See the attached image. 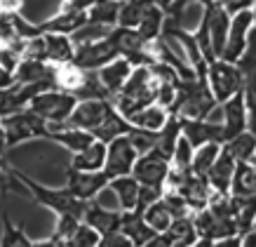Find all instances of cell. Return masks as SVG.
I'll list each match as a JSON object with an SVG mask.
<instances>
[{"label":"cell","instance_id":"1","mask_svg":"<svg viewBox=\"0 0 256 247\" xmlns=\"http://www.w3.org/2000/svg\"><path fill=\"white\" fill-rule=\"evenodd\" d=\"M12 172H14L16 181H19L24 188H28L31 195L36 198V202H40L42 207L52 209L56 216L59 214H70V216H76V219L82 221V214H85L87 202L76 200L66 188H47V186L38 184L36 179H31L28 174H24V172H19V170H12Z\"/></svg>","mask_w":256,"mask_h":247},{"label":"cell","instance_id":"2","mask_svg":"<svg viewBox=\"0 0 256 247\" xmlns=\"http://www.w3.org/2000/svg\"><path fill=\"white\" fill-rule=\"evenodd\" d=\"M242 71L238 69V64H228L224 59H214L207 64V85L216 104H226V101L242 92Z\"/></svg>","mask_w":256,"mask_h":247},{"label":"cell","instance_id":"3","mask_svg":"<svg viewBox=\"0 0 256 247\" xmlns=\"http://www.w3.org/2000/svg\"><path fill=\"white\" fill-rule=\"evenodd\" d=\"M76 97L66 92H56V90H47V92L36 94L31 101H28V108H31L36 116H40L47 125H66L68 123L70 113L76 108Z\"/></svg>","mask_w":256,"mask_h":247},{"label":"cell","instance_id":"4","mask_svg":"<svg viewBox=\"0 0 256 247\" xmlns=\"http://www.w3.org/2000/svg\"><path fill=\"white\" fill-rule=\"evenodd\" d=\"M0 130H2V134H5V144H8V148L16 146L19 141L36 139V137H45L47 139V123L40 116H36L28 106L24 108L22 113L2 118V120H0Z\"/></svg>","mask_w":256,"mask_h":247},{"label":"cell","instance_id":"5","mask_svg":"<svg viewBox=\"0 0 256 247\" xmlns=\"http://www.w3.org/2000/svg\"><path fill=\"white\" fill-rule=\"evenodd\" d=\"M254 31V22H252V10H242L238 15L230 17V26H228V38L221 59L228 64H238L247 54L249 47V33Z\"/></svg>","mask_w":256,"mask_h":247},{"label":"cell","instance_id":"6","mask_svg":"<svg viewBox=\"0 0 256 247\" xmlns=\"http://www.w3.org/2000/svg\"><path fill=\"white\" fill-rule=\"evenodd\" d=\"M170 167H172L170 158H167L162 151L153 148L150 153L139 155V158H136L134 170H132V177L136 179V184L139 186L160 188V191H162L164 179H167V174H170Z\"/></svg>","mask_w":256,"mask_h":247},{"label":"cell","instance_id":"7","mask_svg":"<svg viewBox=\"0 0 256 247\" xmlns=\"http://www.w3.org/2000/svg\"><path fill=\"white\" fill-rule=\"evenodd\" d=\"M193 228H195V233H198V238L212 240V242H218V240L235 238V235H238V226H235L233 216L216 214V212H212L210 207H204L202 212L193 214Z\"/></svg>","mask_w":256,"mask_h":247},{"label":"cell","instance_id":"8","mask_svg":"<svg viewBox=\"0 0 256 247\" xmlns=\"http://www.w3.org/2000/svg\"><path fill=\"white\" fill-rule=\"evenodd\" d=\"M136 151L132 148L127 134L124 137H118L110 144H106V162H104V174L110 179L118 177H130L134 170V162H136Z\"/></svg>","mask_w":256,"mask_h":247},{"label":"cell","instance_id":"9","mask_svg":"<svg viewBox=\"0 0 256 247\" xmlns=\"http://www.w3.org/2000/svg\"><path fill=\"white\" fill-rule=\"evenodd\" d=\"M108 186V177L104 172H78L68 167V179H66V191H68L76 200L90 202L101 188Z\"/></svg>","mask_w":256,"mask_h":247},{"label":"cell","instance_id":"10","mask_svg":"<svg viewBox=\"0 0 256 247\" xmlns=\"http://www.w3.org/2000/svg\"><path fill=\"white\" fill-rule=\"evenodd\" d=\"M113 108L108 99H94V101H78L73 113L68 118V127H78V130H85L92 134L101 123L104 118L108 116V111Z\"/></svg>","mask_w":256,"mask_h":247},{"label":"cell","instance_id":"11","mask_svg":"<svg viewBox=\"0 0 256 247\" xmlns=\"http://www.w3.org/2000/svg\"><path fill=\"white\" fill-rule=\"evenodd\" d=\"M113 59H118V52L108 38L99 40V43H90V45H80L73 52V64L80 71H99Z\"/></svg>","mask_w":256,"mask_h":247},{"label":"cell","instance_id":"12","mask_svg":"<svg viewBox=\"0 0 256 247\" xmlns=\"http://www.w3.org/2000/svg\"><path fill=\"white\" fill-rule=\"evenodd\" d=\"M181 123V134L193 148H200L204 144H221L224 146V130L221 123H207V120H186L178 118Z\"/></svg>","mask_w":256,"mask_h":247},{"label":"cell","instance_id":"13","mask_svg":"<svg viewBox=\"0 0 256 247\" xmlns=\"http://www.w3.org/2000/svg\"><path fill=\"white\" fill-rule=\"evenodd\" d=\"M221 108H224V123H221L224 144H228L230 139L240 137L242 132H247V106L242 99V92L230 97L226 104H221Z\"/></svg>","mask_w":256,"mask_h":247},{"label":"cell","instance_id":"14","mask_svg":"<svg viewBox=\"0 0 256 247\" xmlns=\"http://www.w3.org/2000/svg\"><path fill=\"white\" fill-rule=\"evenodd\" d=\"M235 167H238L235 158L221 146V153H218V158L214 160V165L210 167L207 177H204L207 184H210V188H212V193L230 195V184H233Z\"/></svg>","mask_w":256,"mask_h":247},{"label":"cell","instance_id":"15","mask_svg":"<svg viewBox=\"0 0 256 247\" xmlns=\"http://www.w3.org/2000/svg\"><path fill=\"white\" fill-rule=\"evenodd\" d=\"M207 15V26H210V40H212V52L216 59H221L228 38V26H230V15L226 12L218 3H212L210 8H202Z\"/></svg>","mask_w":256,"mask_h":247},{"label":"cell","instance_id":"16","mask_svg":"<svg viewBox=\"0 0 256 247\" xmlns=\"http://www.w3.org/2000/svg\"><path fill=\"white\" fill-rule=\"evenodd\" d=\"M120 216H122V212H113V209L101 207L99 202L90 200L85 207V214H82V224L90 226L99 235H106V233H113L120 228Z\"/></svg>","mask_w":256,"mask_h":247},{"label":"cell","instance_id":"17","mask_svg":"<svg viewBox=\"0 0 256 247\" xmlns=\"http://www.w3.org/2000/svg\"><path fill=\"white\" fill-rule=\"evenodd\" d=\"M134 66L127 59H122V57H118V59H113L110 64H106L104 69L96 71V76H99L101 85L106 87V92L110 94V97H116L120 90H122V85L127 83V78L132 76Z\"/></svg>","mask_w":256,"mask_h":247},{"label":"cell","instance_id":"18","mask_svg":"<svg viewBox=\"0 0 256 247\" xmlns=\"http://www.w3.org/2000/svg\"><path fill=\"white\" fill-rule=\"evenodd\" d=\"M50 80L54 85L56 92H66V94H76L85 80V71H80L73 62L68 64H50Z\"/></svg>","mask_w":256,"mask_h":247},{"label":"cell","instance_id":"19","mask_svg":"<svg viewBox=\"0 0 256 247\" xmlns=\"http://www.w3.org/2000/svg\"><path fill=\"white\" fill-rule=\"evenodd\" d=\"M118 231L132 242V247H144L148 240L156 235V231L144 221V214H139V212H122Z\"/></svg>","mask_w":256,"mask_h":247},{"label":"cell","instance_id":"20","mask_svg":"<svg viewBox=\"0 0 256 247\" xmlns=\"http://www.w3.org/2000/svg\"><path fill=\"white\" fill-rule=\"evenodd\" d=\"M167 118H170V111H167V108L158 106V104H150V106L139 108L136 113H132V116L127 118V123L132 125V127H136V130H146V132L158 134V132L164 127Z\"/></svg>","mask_w":256,"mask_h":247},{"label":"cell","instance_id":"21","mask_svg":"<svg viewBox=\"0 0 256 247\" xmlns=\"http://www.w3.org/2000/svg\"><path fill=\"white\" fill-rule=\"evenodd\" d=\"M45 62L56 66V64H68L73 62V52L76 47L70 43L68 36L62 33H45Z\"/></svg>","mask_w":256,"mask_h":247},{"label":"cell","instance_id":"22","mask_svg":"<svg viewBox=\"0 0 256 247\" xmlns=\"http://www.w3.org/2000/svg\"><path fill=\"white\" fill-rule=\"evenodd\" d=\"M130 130H132V125L127 123L120 113H118L116 108H110L108 116L104 118V123L96 127V130L92 132V137L96 141H101V144H110L113 139H118V137H124V134H130Z\"/></svg>","mask_w":256,"mask_h":247},{"label":"cell","instance_id":"23","mask_svg":"<svg viewBox=\"0 0 256 247\" xmlns=\"http://www.w3.org/2000/svg\"><path fill=\"white\" fill-rule=\"evenodd\" d=\"M230 195L240 200H256V167L238 165L230 184Z\"/></svg>","mask_w":256,"mask_h":247},{"label":"cell","instance_id":"24","mask_svg":"<svg viewBox=\"0 0 256 247\" xmlns=\"http://www.w3.org/2000/svg\"><path fill=\"white\" fill-rule=\"evenodd\" d=\"M106 162V144L94 141L92 146H87L82 153H76L70 160V167L78 172H101Z\"/></svg>","mask_w":256,"mask_h":247},{"label":"cell","instance_id":"25","mask_svg":"<svg viewBox=\"0 0 256 247\" xmlns=\"http://www.w3.org/2000/svg\"><path fill=\"white\" fill-rule=\"evenodd\" d=\"M108 188L118 195V202H120V209L122 212H132L136 207V198H139V188L136 179L130 174V177H118L108 181Z\"/></svg>","mask_w":256,"mask_h":247},{"label":"cell","instance_id":"26","mask_svg":"<svg viewBox=\"0 0 256 247\" xmlns=\"http://www.w3.org/2000/svg\"><path fill=\"white\" fill-rule=\"evenodd\" d=\"M47 139H52V141H56V144L66 146L68 151H73V155H76V153H82L87 146H92L94 141H96L92 134H90V132L78 130V127H68V130L52 132V134H47Z\"/></svg>","mask_w":256,"mask_h":247},{"label":"cell","instance_id":"27","mask_svg":"<svg viewBox=\"0 0 256 247\" xmlns=\"http://www.w3.org/2000/svg\"><path fill=\"white\" fill-rule=\"evenodd\" d=\"M120 5H122V3H118V0H96L92 8H90V12H87V22L116 29L118 15H120Z\"/></svg>","mask_w":256,"mask_h":247},{"label":"cell","instance_id":"28","mask_svg":"<svg viewBox=\"0 0 256 247\" xmlns=\"http://www.w3.org/2000/svg\"><path fill=\"white\" fill-rule=\"evenodd\" d=\"M16 85H36L50 78V64L31 62V59H22L14 71Z\"/></svg>","mask_w":256,"mask_h":247},{"label":"cell","instance_id":"29","mask_svg":"<svg viewBox=\"0 0 256 247\" xmlns=\"http://www.w3.org/2000/svg\"><path fill=\"white\" fill-rule=\"evenodd\" d=\"M162 24H164V12L158 8V5H153V8L144 15V19L139 22V26H136L134 31L139 33V38L144 40V43H150V40L160 38V33H162Z\"/></svg>","mask_w":256,"mask_h":247},{"label":"cell","instance_id":"30","mask_svg":"<svg viewBox=\"0 0 256 247\" xmlns=\"http://www.w3.org/2000/svg\"><path fill=\"white\" fill-rule=\"evenodd\" d=\"M221 153V144H204V146L195 148L193 151V160H190V172L195 177H207L210 167L214 165V160Z\"/></svg>","mask_w":256,"mask_h":247},{"label":"cell","instance_id":"31","mask_svg":"<svg viewBox=\"0 0 256 247\" xmlns=\"http://www.w3.org/2000/svg\"><path fill=\"white\" fill-rule=\"evenodd\" d=\"M233 219H235V226H238V235H244V233L252 231L256 221V200L233 198Z\"/></svg>","mask_w":256,"mask_h":247},{"label":"cell","instance_id":"32","mask_svg":"<svg viewBox=\"0 0 256 247\" xmlns=\"http://www.w3.org/2000/svg\"><path fill=\"white\" fill-rule=\"evenodd\" d=\"M224 148L233 155L238 165H247L256 151V137L249 134V132H242L240 137H235V139H230L228 144H224Z\"/></svg>","mask_w":256,"mask_h":247},{"label":"cell","instance_id":"33","mask_svg":"<svg viewBox=\"0 0 256 247\" xmlns=\"http://www.w3.org/2000/svg\"><path fill=\"white\" fill-rule=\"evenodd\" d=\"M76 101H94V99H108L110 101V94L106 92V87L101 85L99 76H96V71H85V80H82V85L76 94Z\"/></svg>","mask_w":256,"mask_h":247},{"label":"cell","instance_id":"34","mask_svg":"<svg viewBox=\"0 0 256 247\" xmlns=\"http://www.w3.org/2000/svg\"><path fill=\"white\" fill-rule=\"evenodd\" d=\"M178 137H181V123H178L176 116H170L167 123H164V127L158 132V146H156L158 151H162V153L170 158V162H172V151L176 146Z\"/></svg>","mask_w":256,"mask_h":247},{"label":"cell","instance_id":"35","mask_svg":"<svg viewBox=\"0 0 256 247\" xmlns=\"http://www.w3.org/2000/svg\"><path fill=\"white\" fill-rule=\"evenodd\" d=\"M113 29L108 26H99V24H90L87 22L85 26H80L76 33H70L68 38L73 43V47H80V45H90V43H99V40H106L110 36Z\"/></svg>","mask_w":256,"mask_h":247},{"label":"cell","instance_id":"36","mask_svg":"<svg viewBox=\"0 0 256 247\" xmlns=\"http://www.w3.org/2000/svg\"><path fill=\"white\" fill-rule=\"evenodd\" d=\"M0 247H33L28 235L12 224L8 212H2V242H0Z\"/></svg>","mask_w":256,"mask_h":247},{"label":"cell","instance_id":"37","mask_svg":"<svg viewBox=\"0 0 256 247\" xmlns=\"http://www.w3.org/2000/svg\"><path fill=\"white\" fill-rule=\"evenodd\" d=\"M144 221H146V224L150 226L156 233H164L172 226V221H174V219H172V214L164 209L162 202L158 200V202H153L146 212H144Z\"/></svg>","mask_w":256,"mask_h":247},{"label":"cell","instance_id":"38","mask_svg":"<svg viewBox=\"0 0 256 247\" xmlns=\"http://www.w3.org/2000/svg\"><path fill=\"white\" fill-rule=\"evenodd\" d=\"M160 202L164 205V209L172 214V219H186V216H193L190 209H188L186 200L181 198V193H176L174 188H162V195H160Z\"/></svg>","mask_w":256,"mask_h":247},{"label":"cell","instance_id":"39","mask_svg":"<svg viewBox=\"0 0 256 247\" xmlns=\"http://www.w3.org/2000/svg\"><path fill=\"white\" fill-rule=\"evenodd\" d=\"M127 139H130L132 148L136 151V155H146V153H150V151L158 146V134L146 132V130H136V127L130 130Z\"/></svg>","mask_w":256,"mask_h":247},{"label":"cell","instance_id":"40","mask_svg":"<svg viewBox=\"0 0 256 247\" xmlns=\"http://www.w3.org/2000/svg\"><path fill=\"white\" fill-rule=\"evenodd\" d=\"M193 151L195 148L186 141V137L181 134L176 141V146L172 151V167L176 170H190V160H193Z\"/></svg>","mask_w":256,"mask_h":247},{"label":"cell","instance_id":"41","mask_svg":"<svg viewBox=\"0 0 256 247\" xmlns=\"http://www.w3.org/2000/svg\"><path fill=\"white\" fill-rule=\"evenodd\" d=\"M80 224H82V221H80V219H76V216L59 214V219H56V228H54V233H52L50 238L54 240V242H66L73 233L78 231Z\"/></svg>","mask_w":256,"mask_h":247},{"label":"cell","instance_id":"42","mask_svg":"<svg viewBox=\"0 0 256 247\" xmlns=\"http://www.w3.org/2000/svg\"><path fill=\"white\" fill-rule=\"evenodd\" d=\"M96 242H99V233L92 231L90 226L80 224L78 231L73 233V235H70L64 245H66V247H96Z\"/></svg>","mask_w":256,"mask_h":247},{"label":"cell","instance_id":"43","mask_svg":"<svg viewBox=\"0 0 256 247\" xmlns=\"http://www.w3.org/2000/svg\"><path fill=\"white\" fill-rule=\"evenodd\" d=\"M244 80H242V99H244V106L247 111H256V66L249 69L247 73H242Z\"/></svg>","mask_w":256,"mask_h":247},{"label":"cell","instance_id":"44","mask_svg":"<svg viewBox=\"0 0 256 247\" xmlns=\"http://www.w3.org/2000/svg\"><path fill=\"white\" fill-rule=\"evenodd\" d=\"M10 191H19L22 193L24 186L16 184V177L14 172L8 167V162L0 158V193H10Z\"/></svg>","mask_w":256,"mask_h":247},{"label":"cell","instance_id":"45","mask_svg":"<svg viewBox=\"0 0 256 247\" xmlns=\"http://www.w3.org/2000/svg\"><path fill=\"white\" fill-rule=\"evenodd\" d=\"M160 195H162V191L160 188H148V186H141L139 188V198H136V207L132 209V212H139V214H144L153 202L160 200Z\"/></svg>","mask_w":256,"mask_h":247},{"label":"cell","instance_id":"46","mask_svg":"<svg viewBox=\"0 0 256 247\" xmlns=\"http://www.w3.org/2000/svg\"><path fill=\"white\" fill-rule=\"evenodd\" d=\"M22 59H31V62H45V38L40 36V38H31L26 40V47H24V54Z\"/></svg>","mask_w":256,"mask_h":247},{"label":"cell","instance_id":"47","mask_svg":"<svg viewBox=\"0 0 256 247\" xmlns=\"http://www.w3.org/2000/svg\"><path fill=\"white\" fill-rule=\"evenodd\" d=\"M96 247H132V242L124 238L120 231H113V233H106V235H99Z\"/></svg>","mask_w":256,"mask_h":247},{"label":"cell","instance_id":"48","mask_svg":"<svg viewBox=\"0 0 256 247\" xmlns=\"http://www.w3.org/2000/svg\"><path fill=\"white\" fill-rule=\"evenodd\" d=\"M214 3H218L230 17L242 12V10H252V5H254V0H214Z\"/></svg>","mask_w":256,"mask_h":247},{"label":"cell","instance_id":"49","mask_svg":"<svg viewBox=\"0 0 256 247\" xmlns=\"http://www.w3.org/2000/svg\"><path fill=\"white\" fill-rule=\"evenodd\" d=\"M19 62H22L19 54H14L12 50H8V47H0V66H2V69H8V71L14 73L16 66H19Z\"/></svg>","mask_w":256,"mask_h":247},{"label":"cell","instance_id":"50","mask_svg":"<svg viewBox=\"0 0 256 247\" xmlns=\"http://www.w3.org/2000/svg\"><path fill=\"white\" fill-rule=\"evenodd\" d=\"M96 0H62V10H70V12H90Z\"/></svg>","mask_w":256,"mask_h":247},{"label":"cell","instance_id":"51","mask_svg":"<svg viewBox=\"0 0 256 247\" xmlns=\"http://www.w3.org/2000/svg\"><path fill=\"white\" fill-rule=\"evenodd\" d=\"M14 85H16L14 73L0 66V92H2V90H10V87H14Z\"/></svg>","mask_w":256,"mask_h":247},{"label":"cell","instance_id":"52","mask_svg":"<svg viewBox=\"0 0 256 247\" xmlns=\"http://www.w3.org/2000/svg\"><path fill=\"white\" fill-rule=\"evenodd\" d=\"M212 247H242V238H240V235H235V238L218 240V242H214Z\"/></svg>","mask_w":256,"mask_h":247},{"label":"cell","instance_id":"53","mask_svg":"<svg viewBox=\"0 0 256 247\" xmlns=\"http://www.w3.org/2000/svg\"><path fill=\"white\" fill-rule=\"evenodd\" d=\"M240 238H242V247H256V231H249L244 235H240Z\"/></svg>","mask_w":256,"mask_h":247},{"label":"cell","instance_id":"54","mask_svg":"<svg viewBox=\"0 0 256 247\" xmlns=\"http://www.w3.org/2000/svg\"><path fill=\"white\" fill-rule=\"evenodd\" d=\"M33 247H59V242H54L52 238L42 240V242H33Z\"/></svg>","mask_w":256,"mask_h":247},{"label":"cell","instance_id":"55","mask_svg":"<svg viewBox=\"0 0 256 247\" xmlns=\"http://www.w3.org/2000/svg\"><path fill=\"white\" fill-rule=\"evenodd\" d=\"M5 151H8V144H5V134H2V130H0V158L5 155Z\"/></svg>","mask_w":256,"mask_h":247},{"label":"cell","instance_id":"56","mask_svg":"<svg viewBox=\"0 0 256 247\" xmlns=\"http://www.w3.org/2000/svg\"><path fill=\"white\" fill-rule=\"evenodd\" d=\"M212 245H214L212 240H202V238H198V240H195V245H193V247H212Z\"/></svg>","mask_w":256,"mask_h":247},{"label":"cell","instance_id":"57","mask_svg":"<svg viewBox=\"0 0 256 247\" xmlns=\"http://www.w3.org/2000/svg\"><path fill=\"white\" fill-rule=\"evenodd\" d=\"M188 3H190V5H193V3H200L202 8H210V5L214 3V0H188Z\"/></svg>","mask_w":256,"mask_h":247},{"label":"cell","instance_id":"58","mask_svg":"<svg viewBox=\"0 0 256 247\" xmlns=\"http://www.w3.org/2000/svg\"><path fill=\"white\" fill-rule=\"evenodd\" d=\"M170 3H174V0H156V5H158L160 10H164L167 5H170Z\"/></svg>","mask_w":256,"mask_h":247},{"label":"cell","instance_id":"59","mask_svg":"<svg viewBox=\"0 0 256 247\" xmlns=\"http://www.w3.org/2000/svg\"><path fill=\"white\" fill-rule=\"evenodd\" d=\"M252 22H254V31L252 33H256V0H254V5H252Z\"/></svg>","mask_w":256,"mask_h":247},{"label":"cell","instance_id":"60","mask_svg":"<svg viewBox=\"0 0 256 247\" xmlns=\"http://www.w3.org/2000/svg\"><path fill=\"white\" fill-rule=\"evenodd\" d=\"M247 165H252V167H256V151H254V155H252V160H249Z\"/></svg>","mask_w":256,"mask_h":247},{"label":"cell","instance_id":"61","mask_svg":"<svg viewBox=\"0 0 256 247\" xmlns=\"http://www.w3.org/2000/svg\"><path fill=\"white\" fill-rule=\"evenodd\" d=\"M118 3H122V0H118Z\"/></svg>","mask_w":256,"mask_h":247}]
</instances>
